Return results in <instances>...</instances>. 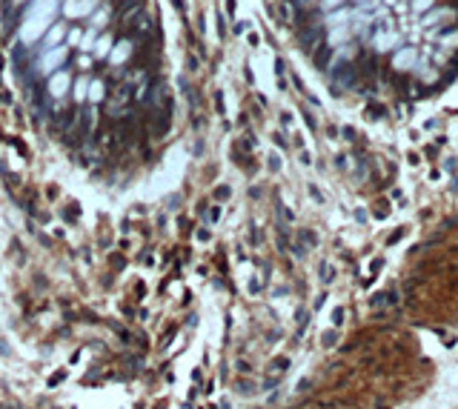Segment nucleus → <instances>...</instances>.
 Returning <instances> with one entry per match:
<instances>
[{
    "label": "nucleus",
    "mask_w": 458,
    "mask_h": 409,
    "mask_svg": "<svg viewBox=\"0 0 458 409\" xmlns=\"http://www.w3.org/2000/svg\"><path fill=\"white\" fill-rule=\"evenodd\" d=\"M97 43V29H89L86 37H80V49H95Z\"/></svg>",
    "instance_id": "dca6fc26"
},
{
    "label": "nucleus",
    "mask_w": 458,
    "mask_h": 409,
    "mask_svg": "<svg viewBox=\"0 0 458 409\" xmlns=\"http://www.w3.org/2000/svg\"><path fill=\"white\" fill-rule=\"evenodd\" d=\"M344 134H347V141H355V129H350V126L344 129Z\"/></svg>",
    "instance_id": "c756f323"
},
{
    "label": "nucleus",
    "mask_w": 458,
    "mask_h": 409,
    "mask_svg": "<svg viewBox=\"0 0 458 409\" xmlns=\"http://www.w3.org/2000/svg\"><path fill=\"white\" fill-rule=\"evenodd\" d=\"M238 392H252V383H249V381H238Z\"/></svg>",
    "instance_id": "a878e982"
},
{
    "label": "nucleus",
    "mask_w": 458,
    "mask_h": 409,
    "mask_svg": "<svg viewBox=\"0 0 458 409\" xmlns=\"http://www.w3.org/2000/svg\"><path fill=\"white\" fill-rule=\"evenodd\" d=\"M89 83H92V80H86V78H80L78 83H75V100H86L89 98Z\"/></svg>",
    "instance_id": "ddd939ff"
},
{
    "label": "nucleus",
    "mask_w": 458,
    "mask_h": 409,
    "mask_svg": "<svg viewBox=\"0 0 458 409\" xmlns=\"http://www.w3.org/2000/svg\"><path fill=\"white\" fill-rule=\"evenodd\" d=\"M312 57H315V63H318V69H329V60H332V46H326V43H321L312 52Z\"/></svg>",
    "instance_id": "0eeeda50"
},
{
    "label": "nucleus",
    "mask_w": 458,
    "mask_h": 409,
    "mask_svg": "<svg viewBox=\"0 0 458 409\" xmlns=\"http://www.w3.org/2000/svg\"><path fill=\"white\" fill-rule=\"evenodd\" d=\"M332 323H335V326H341V323H344V309H341V306L332 312Z\"/></svg>",
    "instance_id": "b1692460"
},
{
    "label": "nucleus",
    "mask_w": 458,
    "mask_h": 409,
    "mask_svg": "<svg viewBox=\"0 0 458 409\" xmlns=\"http://www.w3.org/2000/svg\"><path fill=\"white\" fill-rule=\"evenodd\" d=\"M455 323H458V320H455Z\"/></svg>",
    "instance_id": "2f4dec72"
},
{
    "label": "nucleus",
    "mask_w": 458,
    "mask_h": 409,
    "mask_svg": "<svg viewBox=\"0 0 458 409\" xmlns=\"http://www.w3.org/2000/svg\"><path fill=\"white\" fill-rule=\"evenodd\" d=\"M66 35H69V29L63 26V23H54V26L46 32V43H49V46H61Z\"/></svg>",
    "instance_id": "6e6552de"
},
{
    "label": "nucleus",
    "mask_w": 458,
    "mask_h": 409,
    "mask_svg": "<svg viewBox=\"0 0 458 409\" xmlns=\"http://www.w3.org/2000/svg\"><path fill=\"white\" fill-rule=\"evenodd\" d=\"M66 40H69V46H78L80 43V32H78V29H72L69 35H66Z\"/></svg>",
    "instance_id": "5701e85b"
},
{
    "label": "nucleus",
    "mask_w": 458,
    "mask_h": 409,
    "mask_svg": "<svg viewBox=\"0 0 458 409\" xmlns=\"http://www.w3.org/2000/svg\"><path fill=\"white\" fill-rule=\"evenodd\" d=\"M290 366V358H278V361H272V366H269V375H275V378H281V372Z\"/></svg>",
    "instance_id": "f3484780"
},
{
    "label": "nucleus",
    "mask_w": 458,
    "mask_h": 409,
    "mask_svg": "<svg viewBox=\"0 0 458 409\" xmlns=\"http://www.w3.org/2000/svg\"><path fill=\"white\" fill-rule=\"evenodd\" d=\"M441 46H444V49H458V29L455 32H447V35L441 37Z\"/></svg>",
    "instance_id": "a211bd4d"
},
{
    "label": "nucleus",
    "mask_w": 458,
    "mask_h": 409,
    "mask_svg": "<svg viewBox=\"0 0 458 409\" xmlns=\"http://www.w3.org/2000/svg\"><path fill=\"white\" fill-rule=\"evenodd\" d=\"M329 69H332V80H335L338 89H350V86L355 83V78H358L355 66L353 63H347V60H335Z\"/></svg>",
    "instance_id": "7ed1b4c3"
},
{
    "label": "nucleus",
    "mask_w": 458,
    "mask_h": 409,
    "mask_svg": "<svg viewBox=\"0 0 458 409\" xmlns=\"http://www.w3.org/2000/svg\"><path fill=\"white\" fill-rule=\"evenodd\" d=\"M298 40H301L304 49L315 52L318 46L324 43V26H321V23H309L307 29H301V32H298Z\"/></svg>",
    "instance_id": "20e7f679"
},
{
    "label": "nucleus",
    "mask_w": 458,
    "mask_h": 409,
    "mask_svg": "<svg viewBox=\"0 0 458 409\" xmlns=\"http://www.w3.org/2000/svg\"><path fill=\"white\" fill-rule=\"evenodd\" d=\"M97 9V0H66L63 3V15L66 18H89Z\"/></svg>",
    "instance_id": "39448f33"
},
{
    "label": "nucleus",
    "mask_w": 458,
    "mask_h": 409,
    "mask_svg": "<svg viewBox=\"0 0 458 409\" xmlns=\"http://www.w3.org/2000/svg\"><path fill=\"white\" fill-rule=\"evenodd\" d=\"M415 57H418V54H415V49H404V52L395 54V63H392V66H395L398 72H404V69H410V66L415 63Z\"/></svg>",
    "instance_id": "1a4fd4ad"
},
{
    "label": "nucleus",
    "mask_w": 458,
    "mask_h": 409,
    "mask_svg": "<svg viewBox=\"0 0 458 409\" xmlns=\"http://www.w3.org/2000/svg\"><path fill=\"white\" fill-rule=\"evenodd\" d=\"M389 3H395V0H389Z\"/></svg>",
    "instance_id": "7c9ffc66"
},
{
    "label": "nucleus",
    "mask_w": 458,
    "mask_h": 409,
    "mask_svg": "<svg viewBox=\"0 0 458 409\" xmlns=\"http://www.w3.org/2000/svg\"><path fill=\"white\" fill-rule=\"evenodd\" d=\"M430 6H432V0H413L415 12H424V9H430Z\"/></svg>",
    "instance_id": "412c9836"
},
{
    "label": "nucleus",
    "mask_w": 458,
    "mask_h": 409,
    "mask_svg": "<svg viewBox=\"0 0 458 409\" xmlns=\"http://www.w3.org/2000/svg\"><path fill=\"white\" fill-rule=\"evenodd\" d=\"M54 12H58V0H32L26 18L20 23V40L23 43H37L52 29Z\"/></svg>",
    "instance_id": "f257e3e1"
},
{
    "label": "nucleus",
    "mask_w": 458,
    "mask_h": 409,
    "mask_svg": "<svg viewBox=\"0 0 458 409\" xmlns=\"http://www.w3.org/2000/svg\"><path fill=\"white\" fill-rule=\"evenodd\" d=\"M401 235H404V229L392 232V235H389V243H398V240H401Z\"/></svg>",
    "instance_id": "cd10ccee"
},
{
    "label": "nucleus",
    "mask_w": 458,
    "mask_h": 409,
    "mask_svg": "<svg viewBox=\"0 0 458 409\" xmlns=\"http://www.w3.org/2000/svg\"><path fill=\"white\" fill-rule=\"evenodd\" d=\"M372 215H375L378 221H384V218L389 215V203H387V200H378V203H375V209H372Z\"/></svg>",
    "instance_id": "6ab92c4d"
},
{
    "label": "nucleus",
    "mask_w": 458,
    "mask_h": 409,
    "mask_svg": "<svg viewBox=\"0 0 458 409\" xmlns=\"http://www.w3.org/2000/svg\"><path fill=\"white\" fill-rule=\"evenodd\" d=\"M398 40H401L398 35H392V32H384V35L375 37V49H378V52H387V49H392Z\"/></svg>",
    "instance_id": "9b49d317"
},
{
    "label": "nucleus",
    "mask_w": 458,
    "mask_h": 409,
    "mask_svg": "<svg viewBox=\"0 0 458 409\" xmlns=\"http://www.w3.org/2000/svg\"><path fill=\"white\" fill-rule=\"evenodd\" d=\"M321 281H324V284H329V281H332V266H329V263H324V266H321Z\"/></svg>",
    "instance_id": "aec40b11"
},
{
    "label": "nucleus",
    "mask_w": 458,
    "mask_h": 409,
    "mask_svg": "<svg viewBox=\"0 0 458 409\" xmlns=\"http://www.w3.org/2000/svg\"><path fill=\"white\" fill-rule=\"evenodd\" d=\"M344 0H324V9H335V6H341Z\"/></svg>",
    "instance_id": "bb28decb"
},
{
    "label": "nucleus",
    "mask_w": 458,
    "mask_h": 409,
    "mask_svg": "<svg viewBox=\"0 0 458 409\" xmlns=\"http://www.w3.org/2000/svg\"><path fill=\"white\" fill-rule=\"evenodd\" d=\"M347 18H350V12H344V9H341L338 15H332V18H329V23H338V26H341V23H344Z\"/></svg>",
    "instance_id": "4be33fe9"
},
{
    "label": "nucleus",
    "mask_w": 458,
    "mask_h": 409,
    "mask_svg": "<svg viewBox=\"0 0 458 409\" xmlns=\"http://www.w3.org/2000/svg\"><path fill=\"white\" fill-rule=\"evenodd\" d=\"M441 18H449V9H438V12H430L427 18H424V26H438Z\"/></svg>",
    "instance_id": "4468645a"
},
{
    "label": "nucleus",
    "mask_w": 458,
    "mask_h": 409,
    "mask_svg": "<svg viewBox=\"0 0 458 409\" xmlns=\"http://www.w3.org/2000/svg\"><path fill=\"white\" fill-rule=\"evenodd\" d=\"M89 100H103V83H100V80H92V83H89Z\"/></svg>",
    "instance_id": "2eb2a0df"
},
{
    "label": "nucleus",
    "mask_w": 458,
    "mask_h": 409,
    "mask_svg": "<svg viewBox=\"0 0 458 409\" xmlns=\"http://www.w3.org/2000/svg\"><path fill=\"white\" fill-rule=\"evenodd\" d=\"M381 115H384V109H375V106H370V112H367V117H372V120L381 117Z\"/></svg>",
    "instance_id": "393cba45"
},
{
    "label": "nucleus",
    "mask_w": 458,
    "mask_h": 409,
    "mask_svg": "<svg viewBox=\"0 0 458 409\" xmlns=\"http://www.w3.org/2000/svg\"><path fill=\"white\" fill-rule=\"evenodd\" d=\"M332 340H335V332H326V335H324V344H326V347H332Z\"/></svg>",
    "instance_id": "c85d7f7f"
},
{
    "label": "nucleus",
    "mask_w": 458,
    "mask_h": 409,
    "mask_svg": "<svg viewBox=\"0 0 458 409\" xmlns=\"http://www.w3.org/2000/svg\"><path fill=\"white\" fill-rule=\"evenodd\" d=\"M129 52H132V49H129V43H118V46H112V52H109V60H112V66H121V63L126 60V57H129Z\"/></svg>",
    "instance_id": "9d476101"
},
{
    "label": "nucleus",
    "mask_w": 458,
    "mask_h": 409,
    "mask_svg": "<svg viewBox=\"0 0 458 409\" xmlns=\"http://www.w3.org/2000/svg\"><path fill=\"white\" fill-rule=\"evenodd\" d=\"M92 52H95V57H109V52H112V37L103 35V37H100V40L95 43V49H92Z\"/></svg>",
    "instance_id": "f8f14e48"
},
{
    "label": "nucleus",
    "mask_w": 458,
    "mask_h": 409,
    "mask_svg": "<svg viewBox=\"0 0 458 409\" xmlns=\"http://www.w3.org/2000/svg\"><path fill=\"white\" fill-rule=\"evenodd\" d=\"M66 54H69V46H52V49H46L43 57H40V72H46V75H52V72H58L63 66V60H66Z\"/></svg>",
    "instance_id": "f03ea898"
},
{
    "label": "nucleus",
    "mask_w": 458,
    "mask_h": 409,
    "mask_svg": "<svg viewBox=\"0 0 458 409\" xmlns=\"http://www.w3.org/2000/svg\"><path fill=\"white\" fill-rule=\"evenodd\" d=\"M69 89H72V75L69 72L58 69V72L49 75V95H52V98H63Z\"/></svg>",
    "instance_id": "423d86ee"
}]
</instances>
